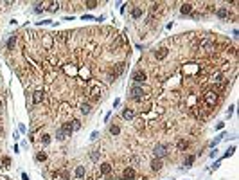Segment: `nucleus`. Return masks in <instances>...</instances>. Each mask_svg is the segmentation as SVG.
<instances>
[{"instance_id": "nucleus-16", "label": "nucleus", "mask_w": 239, "mask_h": 180, "mask_svg": "<svg viewBox=\"0 0 239 180\" xmlns=\"http://www.w3.org/2000/svg\"><path fill=\"white\" fill-rule=\"evenodd\" d=\"M122 117H124V119H126V121H131V119L135 117V112H133L131 108H126V110H124V112H122Z\"/></svg>"}, {"instance_id": "nucleus-17", "label": "nucleus", "mask_w": 239, "mask_h": 180, "mask_svg": "<svg viewBox=\"0 0 239 180\" xmlns=\"http://www.w3.org/2000/svg\"><path fill=\"white\" fill-rule=\"evenodd\" d=\"M142 15H144V11H142L140 7H133V9H131V16H133L135 20H137V18H140Z\"/></svg>"}, {"instance_id": "nucleus-4", "label": "nucleus", "mask_w": 239, "mask_h": 180, "mask_svg": "<svg viewBox=\"0 0 239 180\" xmlns=\"http://www.w3.org/2000/svg\"><path fill=\"white\" fill-rule=\"evenodd\" d=\"M130 96H131V99H135V101L144 99V88L140 87V85H135V87H131V90H130Z\"/></svg>"}, {"instance_id": "nucleus-30", "label": "nucleus", "mask_w": 239, "mask_h": 180, "mask_svg": "<svg viewBox=\"0 0 239 180\" xmlns=\"http://www.w3.org/2000/svg\"><path fill=\"white\" fill-rule=\"evenodd\" d=\"M192 162H194V157H192V155L185 157V166H187V167H191V166H192Z\"/></svg>"}, {"instance_id": "nucleus-36", "label": "nucleus", "mask_w": 239, "mask_h": 180, "mask_svg": "<svg viewBox=\"0 0 239 180\" xmlns=\"http://www.w3.org/2000/svg\"><path fill=\"white\" fill-rule=\"evenodd\" d=\"M22 180H29V176H27V175L24 173V175H22Z\"/></svg>"}, {"instance_id": "nucleus-34", "label": "nucleus", "mask_w": 239, "mask_h": 180, "mask_svg": "<svg viewBox=\"0 0 239 180\" xmlns=\"http://www.w3.org/2000/svg\"><path fill=\"white\" fill-rule=\"evenodd\" d=\"M97 137H99V133H97V132H93V133H92V137H90V139H92V141H95Z\"/></svg>"}, {"instance_id": "nucleus-11", "label": "nucleus", "mask_w": 239, "mask_h": 180, "mask_svg": "<svg viewBox=\"0 0 239 180\" xmlns=\"http://www.w3.org/2000/svg\"><path fill=\"white\" fill-rule=\"evenodd\" d=\"M169 54V49H165V47H160L157 52H155V58H157V60H164L165 56H167Z\"/></svg>"}, {"instance_id": "nucleus-20", "label": "nucleus", "mask_w": 239, "mask_h": 180, "mask_svg": "<svg viewBox=\"0 0 239 180\" xmlns=\"http://www.w3.org/2000/svg\"><path fill=\"white\" fill-rule=\"evenodd\" d=\"M176 146H178V150L185 151L187 148H189V141H185V139H180V141H178V144H176Z\"/></svg>"}, {"instance_id": "nucleus-37", "label": "nucleus", "mask_w": 239, "mask_h": 180, "mask_svg": "<svg viewBox=\"0 0 239 180\" xmlns=\"http://www.w3.org/2000/svg\"><path fill=\"white\" fill-rule=\"evenodd\" d=\"M0 108H2V99H0Z\"/></svg>"}, {"instance_id": "nucleus-9", "label": "nucleus", "mask_w": 239, "mask_h": 180, "mask_svg": "<svg viewBox=\"0 0 239 180\" xmlns=\"http://www.w3.org/2000/svg\"><path fill=\"white\" fill-rule=\"evenodd\" d=\"M43 99H45V94H43V90H36V92L33 94V103H34V104L43 103Z\"/></svg>"}, {"instance_id": "nucleus-13", "label": "nucleus", "mask_w": 239, "mask_h": 180, "mask_svg": "<svg viewBox=\"0 0 239 180\" xmlns=\"http://www.w3.org/2000/svg\"><path fill=\"white\" fill-rule=\"evenodd\" d=\"M192 4H182V7H180V13L182 15H191L192 13Z\"/></svg>"}, {"instance_id": "nucleus-7", "label": "nucleus", "mask_w": 239, "mask_h": 180, "mask_svg": "<svg viewBox=\"0 0 239 180\" xmlns=\"http://www.w3.org/2000/svg\"><path fill=\"white\" fill-rule=\"evenodd\" d=\"M148 79V74L144 72V70H137L133 74V81H135V85H140V83H144Z\"/></svg>"}, {"instance_id": "nucleus-33", "label": "nucleus", "mask_w": 239, "mask_h": 180, "mask_svg": "<svg viewBox=\"0 0 239 180\" xmlns=\"http://www.w3.org/2000/svg\"><path fill=\"white\" fill-rule=\"evenodd\" d=\"M234 151H236V148H230V150H228V151H226V153H225V157H230V155H232V153H234Z\"/></svg>"}, {"instance_id": "nucleus-27", "label": "nucleus", "mask_w": 239, "mask_h": 180, "mask_svg": "<svg viewBox=\"0 0 239 180\" xmlns=\"http://www.w3.org/2000/svg\"><path fill=\"white\" fill-rule=\"evenodd\" d=\"M15 43H16V36H11V38H9V41H7V49H9V50H13Z\"/></svg>"}, {"instance_id": "nucleus-14", "label": "nucleus", "mask_w": 239, "mask_h": 180, "mask_svg": "<svg viewBox=\"0 0 239 180\" xmlns=\"http://www.w3.org/2000/svg\"><path fill=\"white\" fill-rule=\"evenodd\" d=\"M74 175H76L77 178H83V176L86 175V167H85V166H77L76 171H74Z\"/></svg>"}, {"instance_id": "nucleus-24", "label": "nucleus", "mask_w": 239, "mask_h": 180, "mask_svg": "<svg viewBox=\"0 0 239 180\" xmlns=\"http://www.w3.org/2000/svg\"><path fill=\"white\" fill-rule=\"evenodd\" d=\"M70 126H72V132H77V130L81 128V123H79L77 119H72V121H70Z\"/></svg>"}, {"instance_id": "nucleus-6", "label": "nucleus", "mask_w": 239, "mask_h": 180, "mask_svg": "<svg viewBox=\"0 0 239 180\" xmlns=\"http://www.w3.org/2000/svg\"><path fill=\"white\" fill-rule=\"evenodd\" d=\"M90 99L92 101H97V99H101V85H97V83H93V87L90 88Z\"/></svg>"}, {"instance_id": "nucleus-29", "label": "nucleus", "mask_w": 239, "mask_h": 180, "mask_svg": "<svg viewBox=\"0 0 239 180\" xmlns=\"http://www.w3.org/2000/svg\"><path fill=\"white\" fill-rule=\"evenodd\" d=\"M41 144H43V146L50 144V135H47V133H43V135H41Z\"/></svg>"}, {"instance_id": "nucleus-21", "label": "nucleus", "mask_w": 239, "mask_h": 180, "mask_svg": "<svg viewBox=\"0 0 239 180\" xmlns=\"http://www.w3.org/2000/svg\"><path fill=\"white\" fill-rule=\"evenodd\" d=\"M68 36H70V33H68V31H63V33H59V34L56 36V40H58V41H67V40H68Z\"/></svg>"}, {"instance_id": "nucleus-32", "label": "nucleus", "mask_w": 239, "mask_h": 180, "mask_svg": "<svg viewBox=\"0 0 239 180\" xmlns=\"http://www.w3.org/2000/svg\"><path fill=\"white\" fill-rule=\"evenodd\" d=\"M95 6H97V2H86V7H88V9H93Z\"/></svg>"}, {"instance_id": "nucleus-5", "label": "nucleus", "mask_w": 239, "mask_h": 180, "mask_svg": "<svg viewBox=\"0 0 239 180\" xmlns=\"http://www.w3.org/2000/svg\"><path fill=\"white\" fill-rule=\"evenodd\" d=\"M167 148H169V146H165V144H157V146H155V150H153L155 158H164L165 155L169 153V151H167Z\"/></svg>"}, {"instance_id": "nucleus-26", "label": "nucleus", "mask_w": 239, "mask_h": 180, "mask_svg": "<svg viewBox=\"0 0 239 180\" xmlns=\"http://www.w3.org/2000/svg\"><path fill=\"white\" fill-rule=\"evenodd\" d=\"M110 133H111V135H119V133H121V128H119L117 124H111V126H110Z\"/></svg>"}, {"instance_id": "nucleus-22", "label": "nucleus", "mask_w": 239, "mask_h": 180, "mask_svg": "<svg viewBox=\"0 0 239 180\" xmlns=\"http://www.w3.org/2000/svg\"><path fill=\"white\" fill-rule=\"evenodd\" d=\"M67 137H68V135L63 132V128H58V132H56V139H58V141H65Z\"/></svg>"}, {"instance_id": "nucleus-23", "label": "nucleus", "mask_w": 239, "mask_h": 180, "mask_svg": "<svg viewBox=\"0 0 239 180\" xmlns=\"http://www.w3.org/2000/svg\"><path fill=\"white\" fill-rule=\"evenodd\" d=\"M90 158H92L93 162H97L99 158H101V150H93V151L90 153Z\"/></svg>"}, {"instance_id": "nucleus-19", "label": "nucleus", "mask_w": 239, "mask_h": 180, "mask_svg": "<svg viewBox=\"0 0 239 180\" xmlns=\"http://www.w3.org/2000/svg\"><path fill=\"white\" fill-rule=\"evenodd\" d=\"M122 176L124 178H133L135 176V169L133 167H126V169H124V173H122Z\"/></svg>"}, {"instance_id": "nucleus-25", "label": "nucleus", "mask_w": 239, "mask_h": 180, "mask_svg": "<svg viewBox=\"0 0 239 180\" xmlns=\"http://www.w3.org/2000/svg\"><path fill=\"white\" fill-rule=\"evenodd\" d=\"M58 9H59V4H58V2H52V4L47 7V11H49V13H56Z\"/></svg>"}, {"instance_id": "nucleus-31", "label": "nucleus", "mask_w": 239, "mask_h": 180, "mask_svg": "<svg viewBox=\"0 0 239 180\" xmlns=\"http://www.w3.org/2000/svg\"><path fill=\"white\" fill-rule=\"evenodd\" d=\"M2 162H4V167H7L11 160H9V157H4V158H2Z\"/></svg>"}, {"instance_id": "nucleus-10", "label": "nucleus", "mask_w": 239, "mask_h": 180, "mask_svg": "<svg viewBox=\"0 0 239 180\" xmlns=\"http://www.w3.org/2000/svg\"><path fill=\"white\" fill-rule=\"evenodd\" d=\"M162 166H164L162 158H153V160H151V169H153V171H160Z\"/></svg>"}, {"instance_id": "nucleus-8", "label": "nucleus", "mask_w": 239, "mask_h": 180, "mask_svg": "<svg viewBox=\"0 0 239 180\" xmlns=\"http://www.w3.org/2000/svg\"><path fill=\"white\" fill-rule=\"evenodd\" d=\"M216 16L221 20H226L230 16V11H228V7H219V9H216Z\"/></svg>"}, {"instance_id": "nucleus-15", "label": "nucleus", "mask_w": 239, "mask_h": 180, "mask_svg": "<svg viewBox=\"0 0 239 180\" xmlns=\"http://www.w3.org/2000/svg\"><path fill=\"white\" fill-rule=\"evenodd\" d=\"M79 110H81V113H90L92 112V104L90 103H81V106H79Z\"/></svg>"}, {"instance_id": "nucleus-18", "label": "nucleus", "mask_w": 239, "mask_h": 180, "mask_svg": "<svg viewBox=\"0 0 239 180\" xmlns=\"http://www.w3.org/2000/svg\"><path fill=\"white\" fill-rule=\"evenodd\" d=\"M41 41L45 43V47H47V49H50V47H52V36H50V34H43V40H41Z\"/></svg>"}, {"instance_id": "nucleus-3", "label": "nucleus", "mask_w": 239, "mask_h": 180, "mask_svg": "<svg viewBox=\"0 0 239 180\" xmlns=\"http://www.w3.org/2000/svg\"><path fill=\"white\" fill-rule=\"evenodd\" d=\"M124 69H126V63H122V61H121V63H117V65L111 69V72H110V76H108V79H106V81H108V83H111L113 79H117V78L121 76V74L124 72Z\"/></svg>"}, {"instance_id": "nucleus-1", "label": "nucleus", "mask_w": 239, "mask_h": 180, "mask_svg": "<svg viewBox=\"0 0 239 180\" xmlns=\"http://www.w3.org/2000/svg\"><path fill=\"white\" fill-rule=\"evenodd\" d=\"M198 49L203 50V52H214V49H216V41H214L212 38H203V40L200 41Z\"/></svg>"}, {"instance_id": "nucleus-12", "label": "nucleus", "mask_w": 239, "mask_h": 180, "mask_svg": "<svg viewBox=\"0 0 239 180\" xmlns=\"http://www.w3.org/2000/svg\"><path fill=\"white\" fill-rule=\"evenodd\" d=\"M110 171H111V164L102 162L101 167H99V173H101V175H110Z\"/></svg>"}, {"instance_id": "nucleus-28", "label": "nucleus", "mask_w": 239, "mask_h": 180, "mask_svg": "<svg viewBox=\"0 0 239 180\" xmlns=\"http://www.w3.org/2000/svg\"><path fill=\"white\" fill-rule=\"evenodd\" d=\"M36 160H40V162L47 160V153H45V151H38V155H36Z\"/></svg>"}, {"instance_id": "nucleus-35", "label": "nucleus", "mask_w": 239, "mask_h": 180, "mask_svg": "<svg viewBox=\"0 0 239 180\" xmlns=\"http://www.w3.org/2000/svg\"><path fill=\"white\" fill-rule=\"evenodd\" d=\"M41 7H43V6H41V4H38V6H36V9H34V11H36V13H41Z\"/></svg>"}, {"instance_id": "nucleus-2", "label": "nucleus", "mask_w": 239, "mask_h": 180, "mask_svg": "<svg viewBox=\"0 0 239 180\" xmlns=\"http://www.w3.org/2000/svg\"><path fill=\"white\" fill-rule=\"evenodd\" d=\"M203 103L207 104V106H216V104H217V92L207 90L203 94Z\"/></svg>"}]
</instances>
